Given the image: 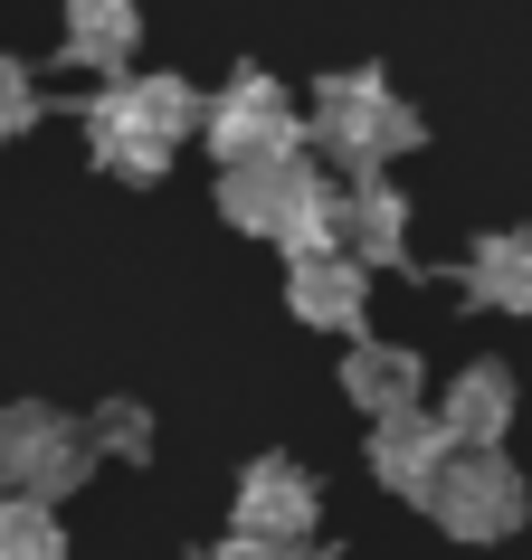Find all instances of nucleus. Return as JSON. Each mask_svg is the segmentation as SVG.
Masks as SVG:
<instances>
[{"mask_svg": "<svg viewBox=\"0 0 532 560\" xmlns=\"http://www.w3.org/2000/svg\"><path fill=\"white\" fill-rule=\"evenodd\" d=\"M0 560H67L58 503H30V494H0Z\"/></svg>", "mask_w": 532, "mask_h": 560, "instance_id": "obj_15", "label": "nucleus"}, {"mask_svg": "<svg viewBox=\"0 0 532 560\" xmlns=\"http://www.w3.org/2000/svg\"><path fill=\"white\" fill-rule=\"evenodd\" d=\"M86 446H95V456H143V446H152V409H143V399H105V409L86 418Z\"/></svg>", "mask_w": 532, "mask_h": 560, "instance_id": "obj_16", "label": "nucleus"}, {"mask_svg": "<svg viewBox=\"0 0 532 560\" xmlns=\"http://www.w3.org/2000/svg\"><path fill=\"white\" fill-rule=\"evenodd\" d=\"M438 428H447L456 446H495L504 428H513V371H504V361H466V371L447 381Z\"/></svg>", "mask_w": 532, "mask_h": 560, "instance_id": "obj_11", "label": "nucleus"}, {"mask_svg": "<svg viewBox=\"0 0 532 560\" xmlns=\"http://www.w3.org/2000/svg\"><path fill=\"white\" fill-rule=\"evenodd\" d=\"M314 523H324V494H314V475L296 456H257L238 475V541L296 551V541H314Z\"/></svg>", "mask_w": 532, "mask_h": 560, "instance_id": "obj_7", "label": "nucleus"}, {"mask_svg": "<svg viewBox=\"0 0 532 560\" xmlns=\"http://www.w3.org/2000/svg\"><path fill=\"white\" fill-rule=\"evenodd\" d=\"M466 304H485V314H532V237L523 229H495L466 247Z\"/></svg>", "mask_w": 532, "mask_h": 560, "instance_id": "obj_12", "label": "nucleus"}, {"mask_svg": "<svg viewBox=\"0 0 532 560\" xmlns=\"http://www.w3.org/2000/svg\"><path fill=\"white\" fill-rule=\"evenodd\" d=\"M418 381H428V371H418L409 342H371V332H361L352 352H343V399H352V409H371V418L418 409Z\"/></svg>", "mask_w": 532, "mask_h": 560, "instance_id": "obj_10", "label": "nucleus"}, {"mask_svg": "<svg viewBox=\"0 0 532 560\" xmlns=\"http://www.w3.org/2000/svg\"><path fill=\"white\" fill-rule=\"evenodd\" d=\"M200 560H276V551H257V541H219V551H200Z\"/></svg>", "mask_w": 532, "mask_h": 560, "instance_id": "obj_18", "label": "nucleus"}, {"mask_svg": "<svg viewBox=\"0 0 532 560\" xmlns=\"http://www.w3.org/2000/svg\"><path fill=\"white\" fill-rule=\"evenodd\" d=\"M209 152L219 162H286V152H304V105L266 67H238L229 86L209 95V115H200Z\"/></svg>", "mask_w": 532, "mask_h": 560, "instance_id": "obj_5", "label": "nucleus"}, {"mask_svg": "<svg viewBox=\"0 0 532 560\" xmlns=\"http://www.w3.org/2000/svg\"><path fill=\"white\" fill-rule=\"evenodd\" d=\"M286 304H296L304 324H324V332H352L361 342V314H371V266L361 257H314L286 276Z\"/></svg>", "mask_w": 532, "mask_h": 560, "instance_id": "obj_9", "label": "nucleus"}, {"mask_svg": "<svg viewBox=\"0 0 532 560\" xmlns=\"http://www.w3.org/2000/svg\"><path fill=\"white\" fill-rule=\"evenodd\" d=\"M143 48V10L134 0H67V58L95 77H124V58Z\"/></svg>", "mask_w": 532, "mask_h": 560, "instance_id": "obj_13", "label": "nucleus"}, {"mask_svg": "<svg viewBox=\"0 0 532 560\" xmlns=\"http://www.w3.org/2000/svg\"><path fill=\"white\" fill-rule=\"evenodd\" d=\"M314 152H324L333 172H352V180H381L400 152H418V105L400 86H390V67H333L324 86H314Z\"/></svg>", "mask_w": 532, "mask_h": 560, "instance_id": "obj_3", "label": "nucleus"}, {"mask_svg": "<svg viewBox=\"0 0 532 560\" xmlns=\"http://www.w3.org/2000/svg\"><path fill=\"white\" fill-rule=\"evenodd\" d=\"M523 466L504 456V446H456V466L438 475V494H428V513H438V532H456V541H504V532H523Z\"/></svg>", "mask_w": 532, "mask_h": 560, "instance_id": "obj_6", "label": "nucleus"}, {"mask_svg": "<svg viewBox=\"0 0 532 560\" xmlns=\"http://www.w3.org/2000/svg\"><path fill=\"white\" fill-rule=\"evenodd\" d=\"M38 124V77L20 58H0V143H10V133H30Z\"/></svg>", "mask_w": 532, "mask_h": 560, "instance_id": "obj_17", "label": "nucleus"}, {"mask_svg": "<svg viewBox=\"0 0 532 560\" xmlns=\"http://www.w3.org/2000/svg\"><path fill=\"white\" fill-rule=\"evenodd\" d=\"M343 200H352V190H333V180L314 172V152L229 162V172H219V219H238L247 237H276L296 266L343 257Z\"/></svg>", "mask_w": 532, "mask_h": 560, "instance_id": "obj_1", "label": "nucleus"}, {"mask_svg": "<svg viewBox=\"0 0 532 560\" xmlns=\"http://www.w3.org/2000/svg\"><path fill=\"white\" fill-rule=\"evenodd\" d=\"M209 115V95L190 77H105V95L86 105V152L115 180H162L172 172V143Z\"/></svg>", "mask_w": 532, "mask_h": 560, "instance_id": "obj_2", "label": "nucleus"}, {"mask_svg": "<svg viewBox=\"0 0 532 560\" xmlns=\"http://www.w3.org/2000/svg\"><path fill=\"white\" fill-rule=\"evenodd\" d=\"M447 466H456V438L438 428V409H400V418H371V475H381L390 494L428 503Z\"/></svg>", "mask_w": 532, "mask_h": 560, "instance_id": "obj_8", "label": "nucleus"}, {"mask_svg": "<svg viewBox=\"0 0 532 560\" xmlns=\"http://www.w3.org/2000/svg\"><path fill=\"white\" fill-rule=\"evenodd\" d=\"M343 247L361 266H400L409 257V200L390 190V180H352V200H343Z\"/></svg>", "mask_w": 532, "mask_h": 560, "instance_id": "obj_14", "label": "nucleus"}, {"mask_svg": "<svg viewBox=\"0 0 532 560\" xmlns=\"http://www.w3.org/2000/svg\"><path fill=\"white\" fill-rule=\"evenodd\" d=\"M86 475H95V446H86V428L67 409H48V399H10V409H0V494L58 503V494H77Z\"/></svg>", "mask_w": 532, "mask_h": 560, "instance_id": "obj_4", "label": "nucleus"}]
</instances>
